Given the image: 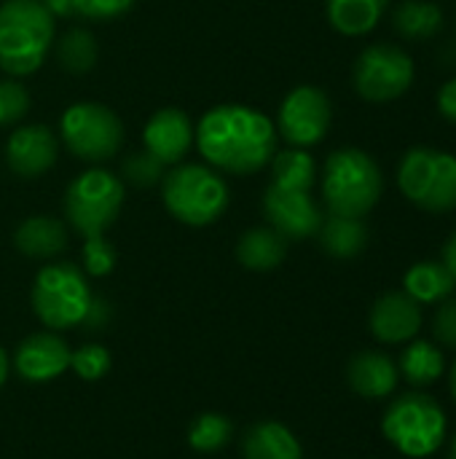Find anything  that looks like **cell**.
Listing matches in <instances>:
<instances>
[{"label":"cell","mask_w":456,"mask_h":459,"mask_svg":"<svg viewBox=\"0 0 456 459\" xmlns=\"http://www.w3.org/2000/svg\"><path fill=\"white\" fill-rule=\"evenodd\" d=\"M263 212L269 226L285 237V239H309L317 237L323 226V210L312 199L309 191H296V188H282V186H269L263 194Z\"/></svg>","instance_id":"obj_12"},{"label":"cell","mask_w":456,"mask_h":459,"mask_svg":"<svg viewBox=\"0 0 456 459\" xmlns=\"http://www.w3.org/2000/svg\"><path fill=\"white\" fill-rule=\"evenodd\" d=\"M422 307L403 290H390L379 296L368 315V328L382 344H409L422 331Z\"/></svg>","instance_id":"obj_13"},{"label":"cell","mask_w":456,"mask_h":459,"mask_svg":"<svg viewBox=\"0 0 456 459\" xmlns=\"http://www.w3.org/2000/svg\"><path fill=\"white\" fill-rule=\"evenodd\" d=\"M91 301L86 274L73 264H51L32 282V309L48 331L83 325Z\"/></svg>","instance_id":"obj_7"},{"label":"cell","mask_w":456,"mask_h":459,"mask_svg":"<svg viewBox=\"0 0 456 459\" xmlns=\"http://www.w3.org/2000/svg\"><path fill=\"white\" fill-rule=\"evenodd\" d=\"M56 153H59V143H56L54 132L43 124L19 126L11 132V137L5 143L8 167L19 178H40L43 172H48L54 167Z\"/></svg>","instance_id":"obj_16"},{"label":"cell","mask_w":456,"mask_h":459,"mask_svg":"<svg viewBox=\"0 0 456 459\" xmlns=\"http://www.w3.org/2000/svg\"><path fill=\"white\" fill-rule=\"evenodd\" d=\"M245 459H304L301 441L282 422L266 420L253 425L242 441Z\"/></svg>","instance_id":"obj_18"},{"label":"cell","mask_w":456,"mask_h":459,"mask_svg":"<svg viewBox=\"0 0 456 459\" xmlns=\"http://www.w3.org/2000/svg\"><path fill=\"white\" fill-rule=\"evenodd\" d=\"M196 145L215 169L253 175L277 153V126L247 105H218L202 116Z\"/></svg>","instance_id":"obj_1"},{"label":"cell","mask_w":456,"mask_h":459,"mask_svg":"<svg viewBox=\"0 0 456 459\" xmlns=\"http://www.w3.org/2000/svg\"><path fill=\"white\" fill-rule=\"evenodd\" d=\"M132 5H134V0H70V11L83 19H91V22L118 19Z\"/></svg>","instance_id":"obj_32"},{"label":"cell","mask_w":456,"mask_h":459,"mask_svg":"<svg viewBox=\"0 0 456 459\" xmlns=\"http://www.w3.org/2000/svg\"><path fill=\"white\" fill-rule=\"evenodd\" d=\"M234 436V425L228 417L223 414H215V411H207V414H199L191 428H188V446L202 452V455H212V452H220L223 446H228Z\"/></svg>","instance_id":"obj_27"},{"label":"cell","mask_w":456,"mask_h":459,"mask_svg":"<svg viewBox=\"0 0 456 459\" xmlns=\"http://www.w3.org/2000/svg\"><path fill=\"white\" fill-rule=\"evenodd\" d=\"M347 382H349L352 393H357L360 398L384 401V398L395 395L398 382H400V371H398V363L387 352L363 350L349 360Z\"/></svg>","instance_id":"obj_17"},{"label":"cell","mask_w":456,"mask_h":459,"mask_svg":"<svg viewBox=\"0 0 456 459\" xmlns=\"http://www.w3.org/2000/svg\"><path fill=\"white\" fill-rule=\"evenodd\" d=\"M271 183L296 191H312L317 180V161L306 148H288L271 156Z\"/></svg>","instance_id":"obj_26"},{"label":"cell","mask_w":456,"mask_h":459,"mask_svg":"<svg viewBox=\"0 0 456 459\" xmlns=\"http://www.w3.org/2000/svg\"><path fill=\"white\" fill-rule=\"evenodd\" d=\"M449 393H452V398H454L456 403V360L454 366H452V374H449Z\"/></svg>","instance_id":"obj_39"},{"label":"cell","mask_w":456,"mask_h":459,"mask_svg":"<svg viewBox=\"0 0 456 459\" xmlns=\"http://www.w3.org/2000/svg\"><path fill=\"white\" fill-rule=\"evenodd\" d=\"M62 140L83 161H105L121 151L124 124L99 102H75L62 113Z\"/></svg>","instance_id":"obj_10"},{"label":"cell","mask_w":456,"mask_h":459,"mask_svg":"<svg viewBox=\"0 0 456 459\" xmlns=\"http://www.w3.org/2000/svg\"><path fill=\"white\" fill-rule=\"evenodd\" d=\"M70 347L62 336L56 333H32L27 336L16 355H13V368L22 379L32 385L54 382L70 368Z\"/></svg>","instance_id":"obj_15"},{"label":"cell","mask_w":456,"mask_h":459,"mask_svg":"<svg viewBox=\"0 0 456 459\" xmlns=\"http://www.w3.org/2000/svg\"><path fill=\"white\" fill-rule=\"evenodd\" d=\"M196 129L180 108H161L153 113L142 129L145 153H151L164 167L177 164L194 145Z\"/></svg>","instance_id":"obj_14"},{"label":"cell","mask_w":456,"mask_h":459,"mask_svg":"<svg viewBox=\"0 0 456 459\" xmlns=\"http://www.w3.org/2000/svg\"><path fill=\"white\" fill-rule=\"evenodd\" d=\"M56 56L67 73H89L97 62V40L89 30L73 27L62 35Z\"/></svg>","instance_id":"obj_28"},{"label":"cell","mask_w":456,"mask_h":459,"mask_svg":"<svg viewBox=\"0 0 456 459\" xmlns=\"http://www.w3.org/2000/svg\"><path fill=\"white\" fill-rule=\"evenodd\" d=\"M435 108H438V113H441L449 124H454L456 126V75L454 78H449V81L438 89V94H435Z\"/></svg>","instance_id":"obj_35"},{"label":"cell","mask_w":456,"mask_h":459,"mask_svg":"<svg viewBox=\"0 0 456 459\" xmlns=\"http://www.w3.org/2000/svg\"><path fill=\"white\" fill-rule=\"evenodd\" d=\"M398 371H400V377L409 385H414V387H430V385H435L446 374V355H443V350L435 342H427V339H419L417 336L403 350L400 363H398Z\"/></svg>","instance_id":"obj_25"},{"label":"cell","mask_w":456,"mask_h":459,"mask_svg":"<svg viewBox=\"0 0 456 459\" xmlns=\"http://www.w3.org/2000/svg\"><path fill=\"white\" fill-rule=\"evenodd\" d=\"M441 264L449 269V274L454 277L456 282V231L449 237V242L443 245V253H441Z\"/></svg>","instance_id":"obj_36"},{"label":"cell","mask_w":456,"mask_h":459,"mask_svg":"<svg viewBox=\"0 0 456 459\" xmlns=\"http://www.w3.org/2000/svg\"><path fill=\"white\" fill-rule=\"evenodd\" d=\"M384 194L382 167L363 148H339L323 167V199L331 215L366 218Z\"/></svg>","instance_id":"obj_2"},{"label":"cell","mask_w":456,"mask_h":459,"mask_svg":"<svg viewBox=\"0 0 456 459\" xmlns=\"http://www.w3.org/2000/svg\"><path fill=\"white\" fill-rule=\"evenodd\" d=\"M65 215L83 237H102L124 207V183L108 169L81 172L65 191Z\"/></svg>","instance_id":"obj_8"},{"label":"cell","mask_w":456,"mask_h":459,"mask_svg":"<svg viewBox=\"0 0 456 459\" xmlns=\"http://www.w3.org/2000/svg\"><path fill=\"white\" fill-rule=\"evenodd\" d=\"M443 8L435 0H403L392 11V30L403 40H430L443 30Z\"/></svg>","instance_id":"obj_23"},{"label":"cell","mask_w":456,"mask_h":459,"mask_svg":"<svg viewBox=\"0 0 456 459\" xmlns=\"http://www.w3.org/2000/svg\"><path fill=\"white\" fill-rule=\"evenodd\" d=\"M417 78V65L411 54L395 43L366 46L352 70L355 91L366 102H392L400 100Z\"/></svg>","instance_id":"obj_9"},{"label":"cell","mask_w":456,"mask_h":459,"mask_svg":"<svg viewBox=\"0 0 456 459\" xmlns=\"http://www.w3.org/2000/svg\"><path fill=\"white\" fill-rule=\"evenodd\" d=\"M387 8L390 0H325L331 27L347 38H360L376 30Z\"/></svg>","instance_id":"obj_20"},{"label":"cell","mask_w":456,"mask_h":459,"mask_svg":"<svg viewBox=\"0 0 456 459\" xmlns=\"http://www.w3.org/2000/svg\"><path fill=\"white\" fill-rule=\"evenodd\" d=\"M5 379H8V355H5V350L0 347V387L5 385Z\"/></svg>","instance_id":"obj_38"},{"label":"cell","mask_w":456,"mask_h":459,"mask_svg":"<svg viewBox=\"0 0 456 459\" xmlns=\"http://www.w3.org/2000/svg\"><path fill=\"white\" fill-rule=\"evenodd\" d=\"M110 352L102 344H83L75 352H70V368L83 382H99L110 371Z\"/></svg>","instance_id":"obj_29"},{"label":"cell","mask_w":456,"mask_h":459,"mask_svg":"<svg viewBox=\"0 0 456 459\" xmlns=\"http://www.w3.org/2000/svg\"><path fill=\"white\" fill-rule=\"evenodd\" d=\"M382 433L390 441V446L403 457H433L435 452H441L446 441L449 417L433 395L406 393L387 406L382 417Z\"/></svg>","instance_id":"obj_4"},{"label":"cell","mask_w":456,"mask_h":459,"mask_svg":"<svg viewBox=\"0 0 456 459\" xmlns=\"http://www.w3.org/2000/svg\"><path fill=\"white\" fill-rule=\"evenodd\" d=\"M288 239L280 237L271 226H255L245 231L237 242V258L250 272H271L285 261Z\"/></svg>","instance_id":"obj_22"},{"label":"cell","mask_w":456,"mask_h":459,"mask_svg":"<svg viewBox=\"0 0 456 459\" xmlns=\"http://www.w3.org/2000/svg\"><path fill=\"white\" fill-rule=\"evenodd\" d=\"M398 188L419 210L443 215L456 210V156L433 148L414 145L398 161Z\"/></svg>","instance_id":"obj_5"},{"label":"cell","mask_w":456,"mask_h":459,"mask_svg":"<svg viewBox=\"0 0 456 459\" xmlns=\"http://www.w3.org/2000/svg\"><path fill=\"white\" fill-rule=\"evenodd\" d=\"M433 336L441 350L456 352V296H449L435 307L433 315Z\"/></svg>","instance_id":"obj_33"},{"label":"cell","mask_w":456,"mask_h":459,"mask_svg":"<svg viewBox=\"0 0 456 459\" xmlns=\"http://www.w3.org/2000/svg\"><path fill=\"white\" fill-rule=\"evenodd\" d=\"M30 110V94L19 81H0V126L22 121Z\"/></svg>","instance_id":"obj_31"},{"label":"cell","mask_w":456,"mask_h":459,"mask_svg":"<svg viewBox=\"0 0 456 459\" xmlns=\"http://www.w3.org/2000/svg\"><path fill=\"white\" fill-rule=\"evenodd\" d=\"M13 245L27 258H54L67 247V229L48 215H32L19 223Z\"/></svg>","instance_id":"obj_19"},{"label":"cell","mask_w":456,"mask_h":459,"mask_svg":"<svg viewBox=\"0 0 456 459\" xmlns=\"http://www.w3.org/2000/svg\"><path fill=\"white\" fill-rule=\"evenodd\" d=\"M323 250L331 258L349 261L357 258L368 245V229L363 218H344V215H328L323 218V226L317 231Z\"/></svg>","instance_id":"obj_24"},{"label":"cell","mask_w":456,"mask_h":459,"mask_svg":"<svg viewBox=\"0 0 456 459\" xmlns=\"http://www.w3.org/2000/svg\"><path fill=\"white\" fill-rule=\"evenodd\" d=\"M164 164L161 161H156L151 153H132L126 161H124V175L132 180V183H137V186H153V183H159L161 178H164Z\"/></svg>","instance_id":"obj_34"},{"label":"cell","mask_w":456,"mask_h":459,"mask_svg":"<svg viewBox=\"0 0 456 459\" xmlns=\"http://www.w3.org/2000/svg\"><path fill=\"white\" fill-rule=\"evenodd\" d=\"M454 277L441 261H419L403 274V293L411 296L419 307H438L454 296Z\"/></svg>","instance_id":"obj_21"},{"label":"cell","mask_w":456,"mask_h":459,"mask_svg":"<svg viewBox=\"0 0 456 459\" xmlns=\"http://www.w3.org/2000/svg\"><path fill=\"white\" fill-rule=\"evenodd\" d=\"M51 13H67L70 11V0H40Z\"/></svg>","instance_id":"obj_37"},{"label":"cell","mask_w":456,"mask_h":459,"mask_svg":"<svg viewBox=\"0 0 456 459\" xmlns=\"http://www.w3.org/2000/svg\"><path fill=\"white\" fill-rule=\"evenodd\" d=\"M164 207L185 226H210L228 207V188L223 178L204 164H180L164 172Z\"/></svg>","instance_id":"obj_6"},{"label":"cell","mask_w":456,"mask_h":459,"mask_svg":"<svg viewBox=\"0 0 456 459\" xmlns=\"http://www.w3.org/2000/svg\"><path fill=\"white\" fill-rule=\"evenodd\" d=\"M54 40V13L40 0L0 5V67L11 75L35 73Z\"/></svg>","instance_id":"obj_3"},{"label":"cell","mask_w":456,"mask_h":459,"mask_svg":"<svg viewBox=\"0 0 456 459\" xmlns=\"http://www.w3.org/2000/svg\"><path fill=\"white\" fill-rule=\"evenodd\" d=\"M449 459H456V436L452 438V444H449Z\"/></svg>","instance_id":"obj_40"},{"label":"cell","mask_w":456,"mask_h":459,"mask_svg":"<svg viewBox=\"0 0 456 459\" xmlns=\"http://www.w3.org/2000/svg\"><path fill=\"white\" fill-rule=\"evenodd\" d=\"M83 272L89 277H105L116 266V250L105 237H89L83 239Z\"/></svg>","instance_id":"obj_30"},{"label":"cell","mask_w":456,"mask_h":459,"mask_svg":"<svg viewBox=\"0 0 456 459\" xmlns=\"http://www.w3.org/2000/svg\"><path fill=\"white\" fill-rule=\"evenodd\" d=\"M333 108L323 89L317 86H296L288 91L277 110V134H282L293 148H312L325 140L331 129Z\"/></svg>","instance_id":"obj_11"}]
</instances>
